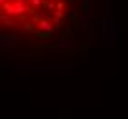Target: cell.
<instances>
[{
  "label": "cell",
  "mask_w": 128,
  "mask_h": 119,
  "mask_svg": "<svg viewBox=\"0 0 128 119\" xmlns=\"http://www.w3.org/2000/svg\"><path fill=\"white\" fill-rule=\"evenodd\" d=\"M53 26L55 24H51V19H42V20H38L37 22V28H35V35L37 37H51L53 35Z\"/></svg>",
  "instance_id": "6da1fadb"
},
{
  "label": "cell",
  "mask_w": 128,
  "mask_h": 119,
  "mask_svg": "<svg viewBox=\"0 0 128 119\" xmlns=\"http://www.w3.org/2000/svg\"><path fill=\"white\" fill-rule=\"evenodd\" d=\"M117 33H119V26H117V19H110V26L106 31V46L108 48H115L117 46Z\"/></svg>",
  "instance_id": "7a4b0ae2"
},
{
  "label": "cell",
  "mask_w": 128,
  "mask_h": 119,
  "mask_svg": "<svg viewBox=\"0 0 128 119\" xmlns=\"http://www.w3.org/2000/svg\"><path fill=\"white\" fill-rule=\"evenodd\" d=\"M79 22H80V28L88 26V22H90V0H82L80 13H79Z\"/></svg>",
  "instance_id": "3957f363"
},
{
  "label": "cell",
  "mask_w": 128,
  "mask_h": 119,
  "mask_svg": "<svg viewBox=\"0 0 128 119\" xmlns=\"http://www.w3.org/2000/svg\"><path fill=\"white\" fill-rule=\"evenodd\" d=\"M13 4H15V11H16V17H24L28 11H31V8H28V6L24 4V0H13Z\"/></svg>",
  "instance_id": "277c9868"
},
{
  "label": "cell",
  "mask_w": 128,
  "mask_h": 119,
  "mask_svg": "<svg viewBox=\"0 0 128 119\" xmlns=\"http://www.w3.org/2000/svg\"><path fill=\"white\" fill-rule=\"evenodd\" d=\"M0 40H2V48H11L16 40H18V35H6V33H2Z\"/></svg>",
  "instance_id": "5b68a950"
},
{
  "label": "cell",
  "mask_w": 128,
  "mask_h": 119,
  "mask_svg": "<svg viewBox=\"0 0 128 119\" xmlns=\"http://www.w3.org/2000/svg\"><path fill=\"white\" fill-rule=\"evenodd\" d=\"M0 20H2V26H8V28H15V26H16V24L9 19V15L6 13V11H2V13H0Z\"/></svg>",
  "instance_id": "8992f818"
},
{
  "label": "cell",
  "mask_w": 128,
  "mask_h": 119,
  "mask_svg": "<svg viewBox=\"0 0 128 119\" xmlns=\"http://www.w3.org/2000/svg\"><path fill=\"white\" fill-rule=\"evenodd\" d=\"M2 11H6L9 17H13V15H16V11H15V4L13 2H6V4H2Z\"/></svg>",
  "instance_id": "52a82bcc"
},
{
  "label": "cell",
  "mask_w": 128,
  "mask_h": 119,
  "mask_svg": "<svg viewBox=\"0 0 128 119\" xmlns=\"http://www.w3.org/2000/svg\"><path fill=\"white\" fill-rule=\"evenodd\" d=\"M66 19H68V20H77V19H79V13H77L73 8H68V9H66Z\"/></svg>",
  "instance_id": "ba28073f"
},
{
  "label": "cell",
  "mask_w": 128,
  "mask_h": 119,
  "mask_svg": "<svg viewBox=\"0 0 128 119\" xmlns=\"http://www.w3.org/2000/svg\"><path fill=\"white\" fill-rule=\"evenodd\" d=\"M44 9H48L50 13L55 11L57 9V2H53V0H46V2H44Z\"/></svg>",
  "instance_id": "9c48e42d"
},
{
  "label": "cell",
  "mask_w": 128,
  "mask_h": 119,
  "mask_svg": "<svg viewBox=\"0 0 128 119\" xmlns=\"http://www.w3.org/2000/svg\"><path fill=\"white\" fill-rule=\"evenodd\" d=\"M55 46L59 48V50H64V48H68V46H70V40H68V39H59Z\"/></svg>",
  "instance_id": "30bf717a"
},
{
  "label": "cell",
  "mask_w": 128,
  "mask_h": 119,
  "mask_svg": "<svg viewBox=\"0 0 128 119\" xmlns=\"http://www.w3.org/2000/svg\"><path fill=\"white\" fill-rule=\"evenodd\" d=\"M44 2L46 0H30L31 8H44Z\"/></svg>",
  "instance_id": "8fae6325"
},
{
  "label": "cell",
  "mask_w": 128,
  "mask_h": 119,
  "mask_svg": "<svg viewBox=\"0 0 128 119\" xmlns=\"http://www.w3.org/2000/svg\"><path fill=\"white\" fill-rule=\"evenodd\" d=\"M57 9H60V11L66 9V0H59V2H57Z\"/></svg>",
  "instance_id": "7c38bea8"
},
{
  "label": "cell",
  "mask_w": 128,
  "mask_h": 119,
  "mask_svg": "<svg viewBox=\"0 0 128 119\" xmlns=\"http://www.w3.org/2000/svg\"><path fill=\"white\" fill-rule=\"evenodd\" d=\"M53 24H55V28H60V24H62V19H53Z\"/></svg>",
  "instance_id": "4fadbf2b"
},
{
  "label": "cell",
  "mask_w": 128,
  "mask_h": 119,
  "mask_svg": "<svg viewBox=\"0 0 128 119\" xmlns=\"http://www.w3.org/2000/svg\"><path fill=\"white\" fill-rule=\"evenodd\" d=\"M6 2H8V0H0V6H2V4H6Z\"/></svg>",
  "instance_id": "5bb4252c"
},
{
  "label": "cell",
  "mask_w": 128,
  "mask_h": 119,
  "mask_svg": "<svg viewBox=\"0 0 128 119\" xmlns=\"http://www.w3.org/2000/svg\"><path fill=\"white\" fill-rule=\"evenodd\" d=\"M68 2H73V0H68Z\"/></svg>",
  "instance_id": "9a60e30c"
}]
</instances>
